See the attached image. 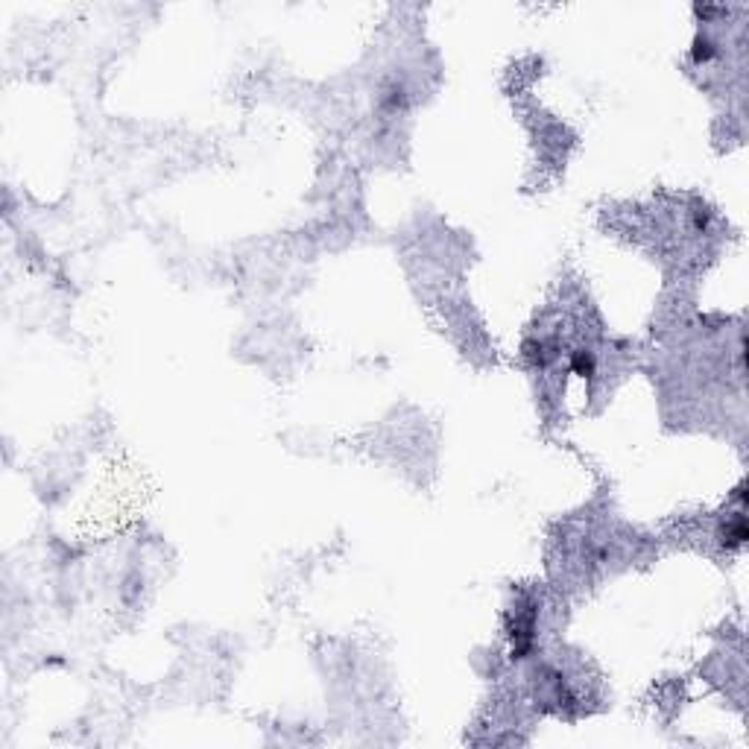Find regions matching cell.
I'll return each instance as SVG.
<instances>
[{"label": "cell", "mask_w": 749, "mask_h": 749, "mask_svg": "<svg viewBox=\"0 0 749 749\" xmlns=\"http://www.w3.org/2000/svg\"><path fill=\"white\" fill-rule=\"evenodd\" d=\"M717 539H720V544L726 547V551H741V547L746 544V539H749V527H746V515H743V509H738L735 515H729L726 524H723L720 532H717Z\"/></svg>", "instance_id": "1"}, {"label": "cell", "mask_w": 749, "mask_h": 749, "mask_svg": "<svg viewBox=\"0 0 749 749\" xmlns=\"http://www.w3.org/2000/svg\"><path fill=\"white\" fill-rule=\"evenodd\" d=\"M597 369V360H594V352L589 348H579V352L571 355V372L579 375V378H591Z\"/></svg>", "instance_id": "2"}, {"label": "cell", "mask_w": 749, "mask_h": 749, "mask_svg": "<svg viewBox=\"0 0 749 749\" xmlns=\"http://www.w3.org/2000/svg\"><path fill=\"white\" fill-rule=\"evenodd\" d=\"M714 56H717V47H714V41L708 36H696L694 39V47H691V59L696 64H708Z\"/></svg>", "instance_id": "3"}]
</instances>
